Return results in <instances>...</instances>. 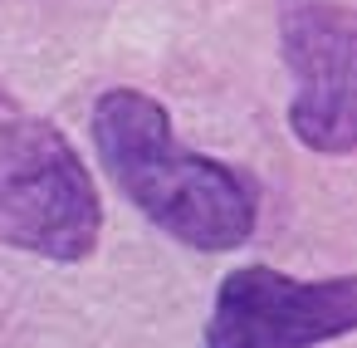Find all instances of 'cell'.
<instances>
[{"label":"cell","instance_id":"6da1fadb","mask_svg":"<svg viewBox=\"0 0 357 348\" xmlns=\"http://www.w3.org/2000/svg\"><path fill=\"white\" fill-rule=\"evenodd\" d=\"M93 147L118 191L186 250H235L259 226V201L245 172L191 152L172 113L142 89H108L93 103Z\"/></svg>","mask_w":357,"mask_h":348},{"label":"cell","instance_id":"7a4b0ae2","mask_svg":"<svg viewBox=\"0 0 357 348\" xmlns=\"http://www.w3.org/2000/svg\"><path fill=\"white\" fill-rule=\"evenodd\" d=\"M98 235L103 201L64 128L0 99V245L74 265Z\"/></svg>","mask_w":357,"mask_h":348},{"label":"cell","instance_id":"3957f363","mask_svg":"<svg viewBox=\"0 0 357 348\" xmlns=\"http://www.w3.org/2000/svg\"><path fill=\"white\" fill-rule=\"evenodd\" d=\"M357 328V275L298 280L274 265H240L220 280L206 348H318Z\"/></svg>","mask_w":357,"mask_h":348},{"label":"cell","instance_id":"277c9868","mask_svg":"<svg viewBox=\"0 0 357 348\" xmlns=\"http://www.w3.org/2000/svg\"><path fill=\"white\" fill-rule=\"evenodd\" d=\"M279 50L294 74L289 128L308 152L347 157L357 147V20L347 0H274Z\"/></svg>","mask_w":357,"mask_h":348}]
</instances>
